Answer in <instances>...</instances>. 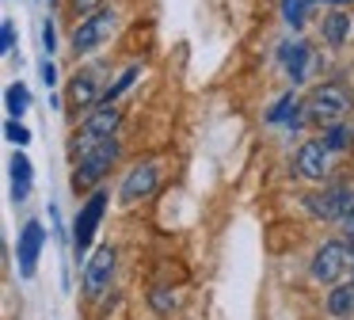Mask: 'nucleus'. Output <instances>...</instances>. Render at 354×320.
I'll return each instance as SVG.
<instances>
[{"mask_svg":"<svg viewBox=\"0 0 354 320\" xmlns=\"http://www.w3.org/2000/svg\"><path fill=\"white\" fill-rule=\"evenodd\" d=\"M351 107H354V96L346 91V84L328 80V84H320V88H313V96L305 99V118L320 122V126H335Z\"/></svg>","mask_w":354,"mask_h":320,"instance_id":"obj_1","label":"nucleus"},{"mask_svg":"<svg viewBox=\"0 0 354 320\" xmlns=\"http://www.w3.org/2000/svg\"><path fill=\"white\" fill-rule=\"evenodd\" d=\"M115 160H118V137H111V141H103V145H95V149L80 152L77 168H73V190L95 187V183L111 172V164H115Z\"/></svg>","mask_w":354,"mask_h":320,"instance_id":"obj_2","label":"nucleus"},{"mask_svg":"<svg viewBox=\"0 0 354 320\" xmlns=\"http://www.w3.org/2000/svg\"><path fill=\"white\" fill-rule=\"evenodd\" d=\"M346 271H354V248L346 240H328L313 256V278L324 286H335Z\"/></svg>","mask_w":354,"mask_h":320,"instance_id":"obj_3","label":"nucleus"},{"mask_svg":"<svg viewBox=\"0 0 354 320\" xmlns=\"http://www.w3.org/2000/svg\"><path fill=\"white\" fill-rule=\"evenodd\" d=\"M115 27H118V12H115V8H100V12L84 15V19L77 23V30H73V50H77V57H80V53L100 50V46L115 35Z\"/></svg>","mask_w":354,"mask_h":320,"instance_id":"obj_4","label":"nucleus"},{"mask_svg":"<svg viewBox=\"0 0 354 320\" xmlns=\"http://www.w3.org/2000/svg\"><path fill=\"white\" fill-rule=\"evenodd\" d=\"M103 213H107V190H92L88 202L80 206L77 221H73V251H77V259H88V248H92V236L100 229Z\"/></svg>","mask_w":354,"mask_h":320,"instance_id":"obj_5","label":"nucleus"},{"mask_svg":"<svg viewBox=\"0 0 354 320\" xmlns=\"http://www.w3.org/2000/svg\"><path fill=\"white\" fill-rule=\"evenodd\" d=\"M115 130H118V107L115 103H100L95 111H88L84 122H80V130H77V152H88V149H95V145L111 141V137H115Z\"/></svg>","mask_w":354,"mask_h":320,"instance_id":"obj_6","label":"nucleus"},{"mask_svg":"<svg viewBox=\"0 0 354 320\" xmlns=\"http://www.w3.org/2000/svg\"><path fill=\"white\" fill-rule=\"evenodd\" d=\"M308 213L320 221H343V213L354 206V190L343 187V183H331V187L324 190H313V195L305 198Z\"/></svg>","mask_w":354,"mask_h":320,"instance_id":"obj_7","label":"nucleus"},{"mask_svg":"<svg viewBox=\"0 0 354 320\" xmlns=\"http://www.w3.org/2000/svg\"><path fill=\"white\" fill-rule=\"evenodd\" d=\"M115 248L111 244H103V248H95L92 256L84 259V294L88 297H100L103 290L111 286V278H115Z\"/></svg>","mask_w":354,"mask_h":320,"instance_id":"obj_8","label":"nucleus"},{"mask_svg":"<svg viewBox=\"0 0 354 320\" xmlns=\"http://www.w3.org/2000/svg\"><path fill=\"white\" fill-rule=\"evenodd\" d=\"M42 244H46V229H42L39 221H27V225L19 229V244H16V267H19V278H35V267H39Z\"/></svg>","mask_w":354,"mask_h":320,"instance_id":"obj_9","label":"nucleus"},{"mask_svg":"<svg viewBox=\"0 0 354 320\" xmlns=\"http://www.w3.org/2000/svg\"><path fill=\"white\" fill-rule=\"evenodd\" d=\"M156 183H160V168H156V160H141V164H133L130 172H126L122 187H118V198H122V202L149 198L156 190Z\"/></svg>","mask_w":354,"mask_h":320,"instance_id":"obj_10","label":"nucleus"},{"mask_svg":"<svg viewBox=\"0 0 354 320\" xmlns=\"http://www.w3.org/2000/svg\"><path fill=\"white\" fill-rule=\"evenodd\" d=\"M293 168H297L301 179H324L331 168V149L316 137V141H305L297 149V157H293Z\"/></svg>","mask_w":354,"mask_h":320,"instance_id":"obj_11","label":"nucleus"},{"mask_svg":"<svg viewBox=\"0 0 354 320\" xmlns=\"http://www.w3.org/2000/svg\"><path fill=\"white\" fill-rule=\"evenodd\" d=\"M100 69H80L77 76H73V84H69V107H84V111H95V107L103 103V91L107 88H100Z\"/></svg>","mask_w":354,"mask_h":320,"instance_id":"obj_12","label":"nucleus"},{"mask_svg":"<svg viewBox=\"0 0 354 320\" xmlns=\"http://www.w3.org/2000/svg\"><path fill=\"white\" fill-rule=\"evenodd\" d=\"M278 61L286 65V76H290L293 84L305 80V65H308V42H301V38H286L282 46H278Z\"/></svg>","mask_w":354,"mask_h":320,"instance_id":"obj_13","label":"nucleus"},{"mask_svg":"<svg viewBox=\"0 0 354 320\" xmlns=\"http://www.w3.org/2000/svg\"><path fill=\"white\" fill-rule=\"evenodd\" d=\"M267 122H270V126H290V130H301L308 118H305V111H301V99L293 96V91H286V96H282V99H278V103L267 111Z\"/></svg>","mask_w":354,"mask_h":320,"instance_id":"obj_14","label":"nucleus"},{"mask_svg":"<svg viewBox=\"0 0 354 320\" xmlns=\"http://www.w3.org/2000/svg\"><path fill=\"white\" fill-rule=\"evenodd\" d=\"M8 172H12V198H16V202H27V195H31V175H35L31 160H27L24 152H16V157L8 160Z\"/></svg>","mask_w":354,"mask_h":320,"instance_id":"obj_15","label":"nucleus"},{"mask_svg":"<svg viewBox=\"0 0 354 320\" xmlns=\"http://www.w3.org/2000/svg\"><path fill=\"white\" fill-rule=\"evenodd\" d=\"M324 309H328L335 320L351 317V312H354V282H339V286L328 294V301H324Z\"/></svg>","mask_w":354,"mask_h":320,"instance_id":"obj_16","label":"nucleus"},{"mask_svg":"<svg viewBox=\"0 0 354 320\" xmlns=\"http://www.w3.org/2000/svg\"><path fill=\"white\" fill-rule=\"evenodd\" d=\"M320 35H324V42H328V46H343V42H346V35H351V15H346V12H331V15H324Z\"/></svg>","mask_w":354,"mask_h":320,"instance_id":"obj_17","label":"nucleus"},{"mask_svg":"<svg viewBox=\"0 0 354 320\" xmlns=\"http://www.w3.org/2000/svg\"><path fill=\"white\" fill-rule=\"evenodd\" d=\"M324 145H328L331 152H346L354 145V126H346V122H335V126H324Z\"/></svg>","mask_w":354,"mask_h":320,"instance_id":"obj_18","label":"nucleus"},{"mask_svg":"<svg viewBox=\"0 0 354 320\" xmlns=\"http://www.w3.org/2000/svg\"><path fill=\"white\" fill-rule=\"evenodd\" d=\"M4 107H8L12 118H19V114H24L27 107H31V91H27V84H24V80L8 84V91H4Z\"/></svg>","mask_w":354,"mask_h":320,"instance_id":"obj_19","label":"nucleus"},{"mask_svg":"<svg viewBox=\"0 0 354 320\" xmlns=\"http://www.w3.org/2000/svg\"><path fill=\"white\" fill-rule=\"evenodd\" d=\"M138 76H141V69H138V65H130V69H122V73H118V80H115V84H111V88H107V91H103V103H115V99H118V96H122V91H126V88H130V84H133V80H138Z\"/></svg>","mask_w":354,"mask_h":320,"instance_id":"obj_20","label":"nucleus"},{"mask_svg":"<svg viewBox=\"0 0 354 320\" xmlns=\"http://www.w3.org/2000/svg\"><path fill=\"white\" fill-rule=\"evenodd\" d=\"M282 19L290 27H301L305 23V0H282Z\"/></svg>","mask_w":354,"mask_h":320,"instance_id":"obj_21","label":"nucleus"},{"mask_svg":"<svg viewBox=\"0 0 354 320\" xmlns=\"http://www.w3.org/2000/svg\"><path fill=\"white\" fill-rule=\"evenodd\" d=\"M153 309L164 312V317H171V309H176V294H171V290H164V286H156L153 290Z\"/></svg>","mask_w":354,"mask_h":320,"instance_id":"obj_22","label":"nucleus"},{"mask_svg":"<svg viewBox=\"0 0 354 320\" xmlns=\"http://www.w3.org/2000/svg\"><path fill=\"white\" fill-rule=\"evenodd\" d=\"M4 137H8V141H12V145H19V149H24V145H27V141H31V130H27V126H19V122H16V118H12V122H8V126H4Z\"/></svg>","mask_w":354,"mask_h":320,"instance_id":"obj_23","label":"nucleus"},{"mask_svg":"<svg viewBox=\"0 0 354 320\" xmlns=\"http://www.w3.org/2000/svg\"><path fill=\"white\" fill-rule=\"evenodd\" d=\"M0 50H4V53L16 50V23H12V19L0 23Z\"/></svg>","mask_w":354,"mask_h":320,"instance_id":"obj_24","label":"nucleus"},{"mask_svg":"<svg viewBox=\"0 0 354 320\" xmlns=\"http://www.w3.org/2000/svg\"><path fill=\"white\" fill-rule=\"evenodd\" d=\"M42 50H46V57H54V50H57V30H54V23H42Z\"/></svg>","mask_w":354,"mask_h":320,"instance_id":"obj_25","label":"nucleus"},{"mask_svg":"<svg viewBox=\"0 0 354 320\" xmlns=\"http://www.w3.org/2000/svg\"><path fill=\"white\" fill-rule=\"evenodd\" d=\"M39 76H42V84H46V88H54V84H57V65H54V57H42Z\"/></svg>","mask_w":354,"mask_h":320,"instance_id":"obj_26","label":"nucleus"},{"mask_svg":"<svg viewBox=\"0 0 354 320\" xmlns=\"http://www.w3.org/2000/svg\"><path fill=\"white\" fill-rule=\"evenodd\" d=\"M100 4H103V0H73V12H77V15H92V12H100Z\"/></svg>","mask_w":354,"mask_h":320,"instance_id":"obj_27","label":"nucleus"},{"mask_svg":"<svg viewBox=\"0 0 354 320\" xmlns=\"http://www.w3.org/2000/svg\"><path fill=\"white\" fill-rule=\"evenodd\" d=\"M339 225H343V236H346V240L354 244V206H351V210L343 213V221H339Z\"/></svg>","mask_w":354,"mask_h":320,"instance_id":"obj_28","label":"nucleus"},{"mask_svg":"<svg viewBox=\"0 0 354 320\" xmlns=\"http://www.w3.org/2000/svg\"><path fill=\"white\" fill-rule=\"evenodd\" d=\"M328 4H346V0H328Z\"/></svg>","mask_w":354,"mask_h":320,"instance_id":"obj_29","label":"nucleus"}]
</instances>
